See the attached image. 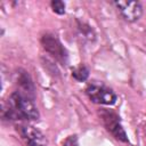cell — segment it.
<instances>
[{
    "label": "cell",
    "mask_w": 146,
    "mask_h": 146,
    "mask_svg": "<svg viewBox=\"0 0 146 146\" xmlns=\"http://www.w3.org/2000/svg\"><path fill=\"white\" fill-rule=\"evenodd\" d=\"M2 117L8 121H35L40 113L34 99L16 90L2 105Z\"/></svg>",
    "instance_id": "cell-1"
},
{
    "label": "cell",
    "mask_w": 146,
    "mask_h": 146,
    "mask_svg": "<svg viewBox=\"0 0 146 146\" xmlns=\"http://www.w3.org/2000/svg\"><path fill=\"white\" fill-rule=\"evenodd\" d=\"M99 116L102 119V122L106 130L113 135V137L122 143H129V139L127 137V133L121 124L120 116L112 110L102 108L99 111Z\"/></svg>",
    "instance_id": "cell-2"
},
{
    "label": "cell",
    "mask_w": 146,
    "mask_h": 146,
    "mask_svg": "<svg viewBox=\"0 0 146 146\" xmlns=\"http://www.w3.org/2000/svg\"><path fill=\"white\" fill-rule=\"evenodd\" d=\"M41 44H42V48L46 50V52L49 54L59 64H62V65L67 64L68 52L56 35H54L51 33L43 34L41 36Z\"/></svg>",
    "instance_id": "cell-3"
},
{
    "label": "cell",
    "mask_w": 146,
    "mask_h": 146,
    "mask_svg": "<svg viewBox=\"0 0 146 146\" xmlns=\"http://www.w3.org/2000/svg\"><path fill=\"white\" fill-rule=\"evenodd\" d=\"M86 94L88 98L99 105H114L116 103V94L108 87L98 83H91L86 88Z\"/></svg>",
    "instance_id": "cell-4"
},
{
    "label": "cell",
    "mask_w": 146,
    "mask_h": 146,
    "mask_svg": "<svg viewBox=\"0 0 146 146\" xmlns=\"http://www.w3.org/2000/svg\"><path fill=\"white\" fill-rule=\"evenodd\" d=\"M22 139L26 144V146H47L48 140L46 136L36 128L29 124H21L17 129Z\"/></svg>",
    "instance_id": "cell-5"
},
{
    "label": "cell",
    "mask_w": 146,
    "mask_h": 146,
    "mask_svg": "<svg viewBox=\"0 0 146 146\" xmlns=\"http://www.w3.org/2000/svg\"><path fill=\"white\" fill-rule=\"evenodd\" d=\"M113 3L127 22H136L143 15V7L138 1H114Z\"/></svg>",
    "instance_id": "cell-6"
},
{
    "label": "cell",
    "mask_w": 146,
    "mask_h": 146,
    "mask_svg": "<svg viewBox=\"0 0 146 146\" xmlns=\"http://www.w3.org/2000/svg\"><path fill=\"white\" fill-rule=\"evenodd\" d=\"M16 84H17V91L26 95L27 97L34 99L35 96V89L33 81L30 76V74L24 70H18L16 73Z\"/></svg>",
    "instance_id": "cell-7"
},
{
    "label": "cell",
    "mask_w": 146,
    "mask_h": 146,
    "mask_svg": "<svg viewBox=\"0 0 146 146\" xmlns=\"http://www.w3.org/2000/svg\"><path fill=\"white\" fill-rule=\"evenodd\" d=\"M78 30H79V35H80V38H82L83 40L89 41V42H92V41L96 39V34H95L94 30H92L89 25H87V24H84V23H79Z\"/></svg>",
    "instance_id": "cell-8"
},
{
    "label": "cell",
    "mask_w": 146,
    "mask_h": 146,
    "mask_svg": "<svg viewBox=\"0 0 146 146\" xmlns=\"http://www.w3.org/2000/svg\"><path fill=\"white\" fill-rule=\"evenodd\" d=\"M72 76L76 81H80V82L86 81L88 79V76H89V70L84 65H80L79 67H76V68H74L72 71Z\"/></svg>",
    "instance_id": "cell-9"
},
{
    "label": "cell",
    "mask_w": 146,
    "mask_h": 146,
    "mask_svg": "<svg viewBox=\"0 0 146 146\" xmlns=\"http://www.w3.org/2000/svg\"><path fill=\"white\" fill-rule=\"evenodd\" d=\"M50 6L52 8V10L58 14V15H63L65 14V3L60 0H55V1H51L50 2Z\"/></svg>",
    "instance_id": "cell-10"
},
{
    "label": "cell",
    "mask_w": 146,
    "mask_h": 146,
    "mask_svg": "<svg viewBox=\"0 0 146 146\" xmlns=\"http://www.w3.org/2000/svg\"><path fill=\"white\" fill-rule=\"evenodd\" d=\"M62 146H79V143H78V137L75 135H72V136H68L63 143H62Z\"/></svg>",
    "instance_id": "cell-11"
}]
</instances>
